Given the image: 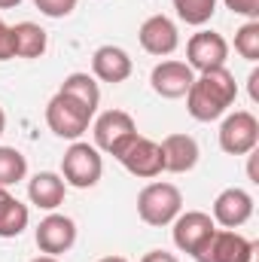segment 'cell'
<instances>
[{"instance_id":"6da1fadb","label":"cell","mask_w":259,"mask_h":262,"mask_svg":"<svg viewBox=\"0 0 259 262\" xmlns=\"http://www.w3.org/2000/svg\"><path fill=\"white\" fill-rule=\"evenodd\" d=\"M238 98V82L235 73L226 67L195 73L192 85L186 92V110L195 122H213L229 113V107Z\"/></svg>"},{"instance_id":"7a4b0ae2","label":"cell","mask_w":259,"mask_h":262,"mask_svg":"<svg viewBox=\"0 0 259 262\" xmlns=\"http://www.w3.org/2000/svg\"><path fill=\"white\" fill-rule=\"evenodd\" d=\"M180 210H183V192L174 183L156 180V183H146L137 195V216L153 229L171 226Z\"/></svg>"},{"instance_id":"3957f363","label":"cell","mask_w":259,"mask_h":262,"mask_svg":"<svg viewBox=\"0 0 259 262\" xmlns=\"http://www.w3.org/2000/svg\"><path fill=\"white\" fill-rule=\"evenodd\" d=\"M104 174V159L95 143L73 140L61 156V177L73 189H92Z\"/></svg>"},{"instance_id":"277c9868","label":"cell","mask_w":259,"mask_h":262,"mask_svg":"<svg viewBox=\"0 0 259 262\" xmlns=\"http://www.w3.org/2000/svg\"><path fill=\"white\" fill-rule=\"evenodd\" d=\"M92 116L95 113L89 107H82L76 98H70L64 92H55L46 104V125L55 137H64V140H79L89 131Z\"/></svg>"},{"instance_id":"5b68a950","label":"cell","mask_w":259,"mask_h":262,"mask_svg":"<svg viewBox=\"0 0 259 262\" xmlns=\"http://www.w3.org/2000/svg\"><path fill=\"white\" fill-rule=\"evenodd\" d=\"M92 134H95V146L101 152H107V156L116 159L131 140L137 137V122L125 110H107V113H101L95 119Z\"/></svg>"},{"instance_id":"8992f818","label":"cell","mask_w":259,"mask_h":262,"mask_svg":"<svg viewBox=\"0 0 259 262\" xmlns=\"http://www.w3.org/2000/svg\"><path fill=\"white\" fill-rule=\"evenodd\" d=\"M195 262H256V244L235 229H217L192 256Z\"/></svg>"},{"instance_id":"52a82bcc","label":"cell","mask_w":259,"mask_h":262,"mask_svg":"<svg viewBox=\"0 0 259 262\" xmlns=\"http://www.w3.org/2000/svg\"><path fill=\"white\" fill-rule=\"evenodd\" d=\"M259 146V119L250 110H235L220 125V149L229 156H247Z\"/></svg>"},{"instance_id":"ba28073f","label":"cell","mask_w":259,"mask_h":262,"mask_svg":"<svg viewBox=\"0 0 259 262\" xmlns=\"http://www.w3.org/2000/svg\"><path fill=\"white\" fill-rule=\"evenodd\" d=\"M171 226H174V229H171L174 247H177L180 253H189V256H195V253L207 244V238L217 232L213 216L204 213V210H186V213L180 210L177 220H174Z\"/></svg>"},{"instance_id":"9c48e42d","label":"cell","mask_w":259,"mask_h":262,"mask_svg":"<svg viewBox=\"0 0 259 262\" xmlns=\"http://www.w3.org/2000/svg\"><path fill=\"white\" fill-rule=\"evenodd\" d=\"M116 162H119L128 174L140 177V180H153V177H159V174L165 171L162 146H159L156 140L143 137V134H137V137L131 140L128 146L116 156Z\"/></svg>"},{"instance_id":"30bf717a","label":"cell","mask_w":259,"mask_h":262,"mask_svg":"<svg viewBox=\"0 0 259 262\" xmlns=\"http://www.w3.org/2000/svg\"><path fill=\"white\" fill-rule=\"evenodd\" d=\"M229 61V43L223 34L217 31H198L186 43V64L192 67V73H204V70H217L226 67Z\"/></svg>"},{"instance_id":"8fae6325","label":"cell","mask_w":259,"mask_h":262,"mask_svg":"<svg viewBox=\"0 0 259 262\" xmlns=\"http://www.w3.org/2000/svg\"><path fill=\"white\" fill-rule=\"evenodd\" d=\"M34 238H37L40 253H46V256H61V253H67V250L76 244V223H73L70 216H64V213H55V210H52L49 216L40 220Z\"/></svg>"},{"instance_id":"7c38bea8","label":"cell","mask_w":259,"mask_h":262,"mask_svg":"<svg viewBox=\"0 0 259 262\" xmlns=\"http://www.w3.org/2000/svg\"><path fill=\"white\" fill-rule=\"evenodd\" d=\"M137 40H140V49L156 55V58H165V55H174L177 46H180V31L177 25L168 18V15H149L140 31H137Z\"/></svg>"},{"instance_id":"4fadbf2b","label":"cell","mask_w":259,"mask_h":262,"mask_svg":"<svg viewBox=\"0 0 259 262\" xmlns=\"http://www.w3.org/2000/svg\"><path fill=\"white\" fill-rule=\"evenodd\" d=\"M192 79H195L192 67L186 64V61H174V58L159 61V64L153 67V73H149V85H153V92H156L159 98H168V101L186 98Z\"/></svg>"},{"instance_id":"5bb4252c","label":"cell","mask_w":259,"mask_h":262,"mask_svg":"<svg viewBox=\"0 0 259 262\" xmlns=\"http://www.w3.org/2000/svg\"><path fill=\"white\" fill-rule=\"evenodd\" d=\"M253 216V195L247 189H223L213 198V223L223 229H241Z\"/></svg>"},{"instance_id":"9a60e30c","label":"cell","mask_w":259,"mask_h":262,"mask_svg":"<svg viewBox=\"0 0 259 262\" xmlns=\"http://www.w3.org/2000/svg\"><path fill=\"white\" fill-rule=\"evenodd\" d=\"M131 73H134V61H131V55L122 46L107 43V46L95 49V55H92V76L98 82L116 85V82H125Z\"/></svg>"},{"instance_id":"2e32d148","label":"cell","mask_w":259,"mask_h":262,"mask_svg":"<svg viewBox=\"0 0 259 262\" xmlns=\"http://www.w3.org/2000/svg\"><path fill=\"white\" fill-rule=\"evenodd\" d=\"M162 159H165V171H171V174H186V171H192L195 165H198V140H195L192 134H183V131H177V134H168L162 143Z\"/></svg>"},{"instance_id":"e0dca14e","label":"cell","mask_w":259,"mask_h":262,"mask_svg":"<svg viewBox=\"0 0 259 262\" xmlns=\"http://www.w3.org/2000/svg\"><path fill=\"white\" fill-rule=\"evenodd\" d=\"M64 195H67V183L55 171H40V174H34L28 180V198L40 210H49V213L58 210L64 204Z\"/></svg>"},{"instance_id":"ac0fdd59","label":"cell","mask_w":259,"mask_h":262,"mask_svg":"<svg viewBox=\"0 0 259 262\" xmlns=\"http://www.w3.org/2000/svg\"><path fill=\"white\" fill-rule=\"evenodd\" d=\"M12 40H15V58H40L49 46V37L40 25L34 21H18L12 25Z\"/></svg>"},{"instance_id":"d6986e66","label":"cell","mask_w":259,"mask_h":262,"mask_svg":"<svg viewBox=\"0 0 259 262\" xmlns=\"http://www.w3.org/2000/svg\"><path fill=\"white\" fill-rule=\"evenodd\" d=\"M58 92H64V95H70V98H76L82 107H89L92 113H98V104H101V85H98V79H95L92 73H82V70L67 73Z\"/></svg>"},{"instance_id":"ffe728a7","label":"cell","mask_w":259,"mask_h":262,"mask_svg":"<svg viewBox=\"0 0 259 262\" xmlns=\"http://www.w3.org/2000/svg\"><path fill=\"white\" fill-rule=\"evenodd\" d=\"M31 223L28 204H21L15 195H9L0 204V238H18Z\"/></svg>"},{"instance_id":"44dd1931","label":"cell","mask_w":259,"mask_h":262,"mask_svg":"<svg viewBox=\"0 0 259 262\" xmlns=\"http://www.w3.org/2000/svg\"><path fill=\"white\" fill-rule=\"evenodd\" d=\"M28 177V159L15 146H0V186H12Z\"/></svg>"},{"instance_id":"7402d4cb","label":"cell","mask_w":259,"mask_h":262,"mask_svg":"<svg viewBox=\"0 0 259 262\" xmlns=\"http://www.w3.org/2000/svg\"><path fill=\"white\" fill-rule=\"evenodd\" d=\"M171 3H174L180 21H186L192 28L207 25L213 18V12H217V0H171Z\"/></svg>"},{"instance_id":"603a6c76","label":"cell","mask_w":259,"mask_h":262,"mask_svg":"<svg viewBox=\"0 0 259 262\" xmlns=\"http://www.w3.org/2000/svg\"><path fill=\"white\" fill-rule=\"evenodd\" d=\"M235 52L244 58V61H259V18L253 21H244L238 31H235Z\"/></svg>"},{"instance_id":"cb8c5ba5","label":"cell","mask_w":259,"mask_h":262,"mask_svg":"<svg viewBox=\"0 0 259 262\" xmlns=\"http://www.w3.org/2000/svg\"><path fill=\"white\" fill-rule=\"evenodd\" d=\"M76 3L79 0H34V6L43 15H49V18H64V15H70L76 9Z\"/></svg>"},{"instance_id":"d4e9b609","label":"cell","mask_w":259,"mask_h":262,"mask_svg":"<svg viewBox=\"0 0 259 262\" xmlns=\"http://www.w3.org/2000/svg\"><path fill=\"white\" fill-rule=\"evenodd\" d=\"M15 58V40H12V25L0 18V61Z\"/></svg>"},{"instance_id":"484cf974","label":"cell","mask_w":259,"mask_h":262,"mask_svg":"<svg viewBox=\"0 0 259 262\" xmlns=\"http://www.w3.org/2000/svg\"><path fill=\"white\" fill-rule=\"evenodd\" d=\"M226 9H232L235 15H244V18H259V0H223Z\"/></svg>"},{"instance_id":"4316f807","label":"cell","mask_w":259,"mask_h":262,"mask_svg":"<svg viewBox=\"0 0 259 262\" xmlns=\"http://www.w3.org/2000/svg\"><path fill=\"white\" fill-rule=\"evenodd\" d=\"M140 262H180V259L174 253H168V250H149V253H143Z\"/></svg>"},{"instance_id":"83f0119b","label":"cell","mask_w":259,"mask_h":262,"mask_svg":"<svg viewBox=\"0 0 259 262\" xmlns=\"http://www.w3.org/2000/svg\"><path fill=\"white\" fill-rule=\"evenodd\" d=\"M247 82H250V101L256 104V101H259V70H250Z\"/></svg>"},{"instance_id":"f1b7e54d","label":"cell","mask_w":259,"mask_h":262,"mask_svg":"<svg viewBox=\"0 0 259 262\" xmlns=\"http://www.w3.org/2000/svg\"><path fill=\"white\" fill-rule=\"evenodd\" d=\"M31 262H61V259H58V256H46V253H43V256H34Z\"/></svg>"},{"instance_id":"f546056e","label":"cell","mask_w":259,"mask_h":262,"mask_svg":"<svg viewBox=\"0 0 259 262\" xmlns=\"http://www.w3.org/2000/svg\"><path fill=\"white\" fill-rule=\"evenodd\" d=\"M21 0H0V9H12V6H18Z\"/></svg>"},{"instance_id":"4dcf8cb0","label":"cell","mask_w":259,"mask_h":262,"mask_svg":"<svg viewBox=\"0 0 259 262\" xmlns=\"http://www.w3.org/2000/svg\"><path fill=\"white\" fill-rule=\"evenodd\" d=\"M3 131H6V110L0 107V134H3Z\"/></svg>"},{"instance_id":"1f68e13d","label":"cell","mask_w":259,"mask_h":262,"mask_svg":"<svg viewBox=\"0 0 259 262\" xmlns=\"http://www.w3.org/2000/svg\"><path fill=\"white\" fill-rule=\"evenodd\" d=\"M98 262H128L125 256H104V259H98Z\"/></svg>"},{"instance_id":"d6a6232c","label":"cell","mask_w":259,"mask_h":262,"mask_svg":"<svg viewBox=\"0 0 259 262\" xmlns=\"http://www.w3.org/2000/svg\"><path fill=\"white\" fill-rule=\"evenodd\" d=\"M6 198H9V189H6V186H0V204H3Z\"/></svg>"}]
</instances>
